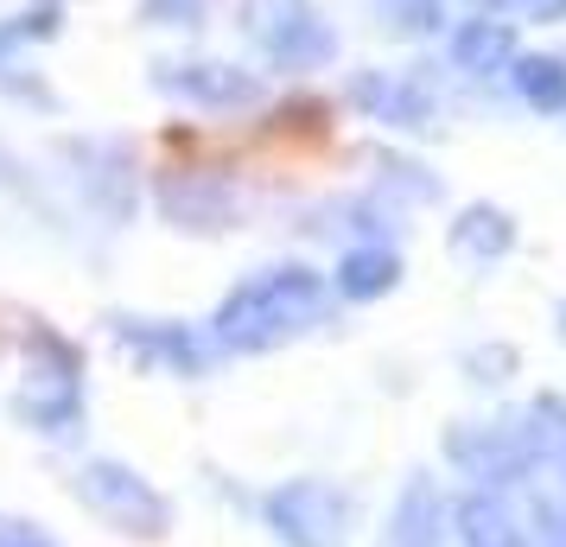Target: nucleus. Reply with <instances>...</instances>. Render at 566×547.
Listing matches in <instances>:
<instances>
[{
  "instance_id": "obj_5",
  "label": "nucleus",
  "mask_w": 566,
  "mask_h": 547,
  "mask_svg": "<svg viewBox=\"0 0 566 547\" xmlns=\"http://www.w3.org/2000/svg\"><path fill=\"white\" fill-rule=\"evenodd\" d=\"M122 338L134 344V357H140V364L191 369V344H185V332H172V325H166V332H140V325H128V318H122Z\"/></svg>"
},
{
  "instance_id": "obj_2",
  "label": "nucleus",
  "mask_w": 566,
  "mask_h": 547,
  "mask_svg": "<svg viewBox=\"0 0 566 547\" xmlns=\"http://www.w3.org/2000/svg\"><path fill=\"white\" fill-rule=\"evenodd\" d=\"M77 496L108 522V528H122V535H159V522H166V503H159L128 465H108V459L83 465Z\"/></svg>"
},
{
  "instance_id": "obj_1",
  "label": "nucleus",
  "mask_w": 566,
  "mask_h": 547,
  "mask_svg": "<svg viewBox=\"0 0 566 547\" xmlns=\"http://www.w3.org/2000/svg\"><path fill=\"white\" fill-rule=\"evenodd\" d=\"M83 357L77 344H64L57 332H32L27 338V382L13 395V414L27 420L32 433H57V440H71L83 427Z\"/></svg>"
},
{
  "instance_id": "obj_3",
  "label": "nucleus",
  "mask_w": 566,
  "mask_h": 547,
  "mask_svg": "<svg viewBox=\"0 0 566 547\" xmlns=\"http://www.w3.org/2000/svg\"><path fill=\"white\" fill-rule=\"evenodd\" d=\"M300 306H312V287L300 274H281V281H261V287H242L223 306L217 332L230 344H268L274 332H286V318H300Z\"/></svg>"
},
{
  "instance_id": "obj_4",
  "label": "nucleus",
  "mask_w": 566,
  "mask_h": 547,
  "mask_svg": "<svg viewBox=\"0 0 566 547\" xmlns=\"http://www.w3.org/2000/svg\"><path fill=\"white\" fill-rule=\"evenodd\" d=\"M159 83H166L172 96H191V103H235V96L249 90L242 77H223L217 64H198V71H166Z\"/></svg>"
},
{
  "instance_id": "obj_6",
  "label": "nucleus",
  "mask_w": 566,
  "mask_h": 547,
  "mask_svg": "<svg viewBox=\"0 0 566 547\" xmlns=\"http://www.w3.org/2000/svg\"><path fill=\"white\" fill-rule=\"evenodd\" d=\"M52 32H57V7H32V13H20V20L0 27V57L32 45V39H52Z\"/></svg>"
}]
</instances>
